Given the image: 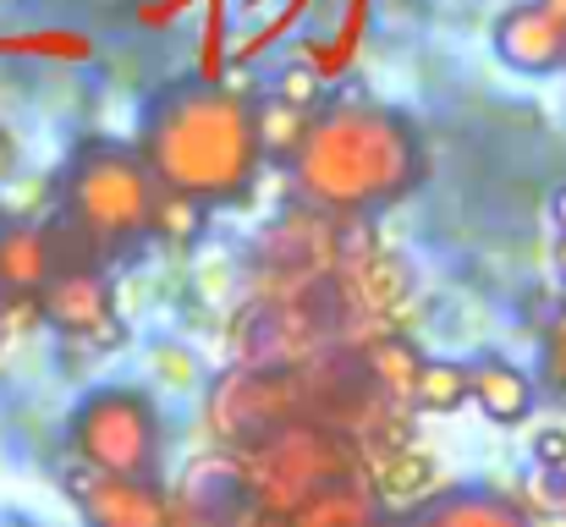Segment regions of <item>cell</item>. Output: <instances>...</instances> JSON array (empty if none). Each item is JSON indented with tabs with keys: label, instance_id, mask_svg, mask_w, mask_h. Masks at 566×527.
I'll use <instances>...</instances> for the list:
<instances>
[{
	"label": "cell",
	"instance_id": "obj_1",
	"mask_svg": "<svg viewBox=\"0 0 566 527\" xmlns=\"http://www.w3.org/2000/svg\"><path fill=\"white\" fill-rule=\"evenodd\" d=\"M286 171L297 209H314L325 220H369L429 176V155L407 116L375 99H342L303 127Z\"/></svg>",
	"mask_w": 566,
	"mask_h": 527
},
{
	"label": "cell",
	"instance_id": "obj_2",
	"mask_svg": "<svg viewBox=\"0 0 566 527\" xmlns=\"http://www.w3.org/2000/svg\"><path fill=\"white\" fill-rule=\"evenodd\" d=\"M138 160L160 192H177L198 209L242 203L259 181V138H253V94L220 83H171L155 94L144 116Z\"/></svg>",
	"mask_w": 566,
	"mask_h": 527
},
{
	"label": "cell",
	"instance_id": "obj_3",
	"mask_svg": "<svg viewBox=\"0 0 566 527\" xmlns=\"http://www.w3.org/2000/svg\"><path fill=\"white\" fill-rule=\"evenodd\" d=\"M155 176L138 160V149H122V144H83L72 155V166L61 176V242L72 259H88V264H111V259H127L144 236H155Z\"/></svg>",
	"mask_w": 566,
	"mask_h": 527
},
{
	"label": "cell",
	"instance_id": "obj_4",
	"mask_svg": "<svg viewBox=\"0 0 566 527\" xmlns=\"http://www.w3.org/2000/svg\"><path fill=\"white\" fill-rule=\"evenodd\" d=\"M203 423L226 456H248V451L270 445L281 429L314 423L303 362H286V368L231 362V368H220L209 396H203Z\"/></svg>",
	"mask_w": 566,
	"mask_h": 527
},
{
	"label": "cell",
	"instance_id": "obj_5",
	"mask_svg": "<svg viewBox=\"0 0 566 527\" xmlns=\"http://www.w3.org/2000/svg\"><path fill=\"white\" fill-rule=\"evenodd\" d=\"M66 445L83 462V473L105 478H160L166 451V418L149 390L138 384H99L72 407Z\"/></svg>",
	"mask_w": 566,
	"mask_h": 527
},
{
	"label": "cell",
	"instance_id": "obj_6",
	"mask_svg": "<svg viewBox=\"0 0 566 527\" xmlns=\"http://www.w3.org/2000/svg\"><path fill=\"white\" fill-rule=\"evenodd\" d=\"M242 478H248V495L264 517H292L303 500H314L319 489L331 484H347V478H369L364 473V456L347 434L325 429V423H292L281 429L270 445L237 456Z\"/></svg>",
	"mask_w": 566,
	"mask_h": 527
},
{
	"label": "cell",
	"instance_id": "obj_7",
	"mask_svg": "<svg viewBox=\"0 0 566 527\" xmlns=\"http://www.w3.org/2000/svg\"><path fill=\"white\" fill-rule=\"evenodd\" d=\"M39 319L55 325L66 341H122L116 303H111V275L88 259H61V270L39 292Z\"/></svg>",
	"mask_w": 566,
	"mask_h": 527
},
{
	"label": "cell",
	"instance_id": "obj_8",
	"mask_svg": "<svg viewBox=\"0 0 566 527\" xmlns=\"http://www.w3.org/2000/svg\"><path fill=\"white\" fill-rule=\"evenodd\" d=\"M171 495V517L188 527H248L259 517L253 495H248V478L237 467V456H209V462H192L188 478Z\"/></svg>",
	"mask_w": 566,
	"mask_h": 527
},
{
	"label": "cell",
	"instance_id": "obj_9",
	"mask_svg": "<svg viewBox=\"0 0 566 527\" xmlns=\"http://www.w3.org/2000/svg\"><path fill=\"white\" fill-rule=\"evenodd\" d=\"M83 527H166L171 523V495L160 478H105V473H77L72 478Z\"/></svg>",
	"mask_w": 566,
	"mask_h": 527
},
{
	"label": "cell",
	"instance_id": "obj_10",
	"mask_svg": "<svg viewBox=\"0 0 566 527\" xmlns=\"http://www.w3.org/2000/svg\"><path fill=\"white\" fill-rule=\"evenodd\" d=\"M66 242L44 220H6L0 225V308L39 303L44 281L61 270Z\"/></svg>",
	"mask_w": 566,
	"mask_h": 527
},
{
	"label": "cell",
	"instance_id": "obj_11",
	"mask_svg": "<svg viewBox=\"0 0 566 527\" xmlns=\"http://www.w3.org/2000/svg\"><path fill=\"white\" fill-rule=\"evenodd\" d=\"M396 527H528L523 500L490 489V484H451L434 489L429 500H418L412 512H401Z\"/></svg>",
	"mask_w": 566,
	"mask_h": 527
},
{
	"label": "cell",
	"instance_id": "obj_12",
	"mask_svg": "<svg viewBox=\"0 0 566 527\" xmlns=\"http://www.w3.org/2000/svg\"><path fill=\"white\" fill-rule=\"evenodd\" d=\"M490 44H495V55H501L512 72H523V77H545V72H556L566 61V28L551 11H539L534 0L501 11Z\"/></svg>",
	"mask_w": 566,
	"mask_h": 527
},
{
	"label": "cell",
	"instance_id": "obj_13",
	"mask_svg": "<svg viewBox=\"0 0 566 527\" xmlns=\"http://www.w3.org/2000/svg\"><path fill=\"white\" fill-rule=\"evenodd\" d=\"M468 401H479V412L490 418V423H528V412H534V379L523 373V368H512V362H501V357H484V362H473L468 368Z\"/></svg>",
	"mask_w": 566,
	"mask_h": 527
},
{
	"label": "cell",
	"instance_id": "obj_14",
	"mask_svg": "<svg viewBox=\"0 0 566 527\" xmlns=\"http://www.w3.org/2000/svg\"><path fill=\"white\" fill-rule=\"evenodd\" d=\"M379 517L385 512H379L369 478H347V484H331L314 500H303L281 527H379Z\"/></svg>",
	"mask_w": 566,
	"mask_h": 527
},
{
	"label": "cell",
	"instance_id": "obj_15",
	"mask_svg": "<svg viewBox=\"0 0 566 527\" xmlns=\"http://www.w3.org/2000/svg\"><path fill=\"white\" fill-rule=\"evenodd\" d=\"M369 489H375L379 512H385V506H390V512H412L418 500H429V495L440 489V462L412 445V451L379 462L375 473H369Z\"/></svg>",
	"mask_w": 566,
	"mask_h": 527
},
{
	"label": "cell",
	"instance_id": "obj_16",
	"mask_svg": "<svg viewBox=\"0 0 566 527\" xmlns=\"http://www.w3.org/2000/svg\"><path fill=\"white\" fill-rule=\"evenodd\" d=\"M358 357H364V373L375 379L379 396H385L390 407H407V412H412V379H418L423 351H412L401 336H390V330H375L369 341H358Z\"/></svg>",
	"mask_w": 566,
	"mask_h": 527
},
{
	"label": "cell",
	"instance_id": "obj_17",
	"mask_svg": "<svg viewBox=\"0 0 566 527\" xmlns=\"http://www.w3.org/2000/svg\"><path fill=\"white\" fill-rule=\"evenodd\" d=\"M457 407H468V362L423 357L412 379V412H457Z\"/></svg>",
	"mask_w": 566,
	"mask_h": 527
},
{
	"label": "cell",
	"instance_id": "obj_18",
	"mask_svg": "<svg viewBox=\"0 0 566 527\" xmlns=\"http://www.w3.org/2000/svg\"><path fill=\"white\" fill-rule=\"evenodd\" d=\"M303 127H308L303 110H292V105H281V99H259V105H253L259 160H270V166H292V155H297V144H303Z\"/></svg>",
	"mask_w": 566,
	"mask_h": 527
},
{
	"label": "cell",
	"instance_id": "obj_19",
	"mask_svg": "<svg viewBox=\"0 0 566 527\" xmlns=\"http://www.w3.org/2000/svg\"><path fill=\"white\" fill-rule=\"evenodd\" d=\"M203 214L209 209H198L188 198H177V192H155V236H166V242H192L198 231H203Z\"/></svg>",
	"mask_w": 566,
	"mask_h": 527
},
{
	"label": "cell",
	"instance_id": "obj_20",
	"mask_svg": "<svg viewBox=\"0 0 566 527\" xmlns=\"http://www.w3.org/2000/svg\"><path fill=\"white\" fill-rule=\"evenodd\" d=\"M275 99L308 116V105L319 99V66H314V61H286V72H281V94H275Z\"/></svg>",
	"mask_w": 566,
	"mask_h": 527
},
{
	"label": "cell",
	"instance_id": "obj_21",
	"mask_svg": "<svg viewBox=\"0 0 566 527\" xmlns=\"http://www.w3.org/2000/svg\"><path fill=\"white\" fill-rule=\"evenodd\" d=\"M539 379L566 401V308L551 319V330H545V347H539Z\"/></svg>",
	"mask_w": 566,
	"mask_h": 527
},
{
	"label": "cell",
	"instance_id": "obj_22",
	"mask_svg": "<svg viewBox=\"0 0 566 527\" xmlns=\"http://www.w3.org/2000/svg\"><path fill=\"white\" fill-rule=\"evenodd\" d=\"M534 467L566 473V429H539L534 434Z\"/></svg>",
	"mask_w": 566,
	"mask_h": 527
},
{
	"label": "cell",
	"instance_id": "obj_23",
	"mask_svg": "<svg viewBox=\"0 0 566 527\" xmlns=\"http://www.w3.org/2000/svg\"><path fill=\"white\" fill-rule=\"evenodd\" d=\"M551 214H556V225H562V236H566V181L556 187V198H551Z\"/></svg>",
	"mask_w": 566,
	"mask_h": 527
},
{
	"label": "cell",
	"instance_id": "obj_24",
	"mask_svg": "<svg viewBox=\"0 0 566 527\" xmlns=\"http://www.w3.org/2000/svg\"><path fill=\"white\" fill-rule=\"evenodd\" d=\"M534 6H539V11H551V17L566 28V0H534Z\"/></svg>",
	"mask_w": 566,
	"mask_h": 527
},
{
	"label": "cell",
	"instance_id": "obj_25",
	"mask_svg": "<svg viewBox=\"0 0 566 527\" xmlns=\"http://www.w3.org/2000/svg\"><path fill=\"white\" fill-rule=\"evenodd\" d=\"M248 527H281V517H264V512H259V517H253Z\"/></svg>",
	"mask_w": 566,
	"mask_h": 527
},
{
	"label": "cell",
	"instance_id": "obj_26",
	"mask_svg": "<svg viewBox=\"0 0 566 527\" xmlns=\"http://www.w3.org/2000/svg\"><path fill=\"white\" fill-rule=\"evenodd\" d=\"M556 264H562V270H566V236H562V242H556Z\"/></svg>",
	"mask_w": 566,
	"mask_h": 527
},
{
	"label": "cell",
	"instance_id": "obj_27",
	"mask_svg": "<svg viewBox=\"0 0 566 527\" xmlns=\"http://www.w3.org/2000/svg\"><path fill=\"white\" fill-rule=\"evenodd\" d=\"M0 347H6V314H0Z\"/></svg>",
	"mask_w": 566,
	"mask_h": 527
},
{
	"label": "cell",
	"instance_id": "obj_28",
	"mask_svg": "<svg viewBox=\"0 0 566 527\" xmlns=\"http://www.w3.org/2000/svg\"><path fill=\"white\" fill-rule=\"evenodd\" d=\"M379 527H396V517H379Z\"/></svg>",
	"mask_w": 566,
	"mask_h": 527
},
{
	"label": "cell",
	"instance_id": "obj_29",
	"mask_svg": "<svg viewBox=\"0 0 566 527\" xmlns=\"http://www.w3.org/2000/svg\"><path fill=\"white\" fill-rule=\"evenodd\" d=\"M166 527H188V523H177V517H171V523H166Z\"/></svg>",
	"mask_w": 566,
	"mask_h": 527
},
{
	"label": "cell",
	"instance_id": "obj_30",
	"mask_svg": "<svg viewBox=\"0 0 566 527\" xmlns=\"http://www.w3.org/2000/svg\"><path fill=\"white\" fill-rule=\"evenodd\" d=\"M0 225H6V209H0Z\"/></svg>",
	"mask_w": 566,
	"mask_h": 527
},
{
	"label": "cell",
	"instance_id": "obj_31",
	"mask_svg": "<svg viewBox=\"0 0 566 527\" xmlns=\"http://www.w3.org/2000/svg\"><path fill=\"white\" fill-rule=\"evenodd\" d=\"M562 66H566V61H562Z\"/></svg>",
	"mask_w": 566,
	"mask_h": 527
}]
</instances>
